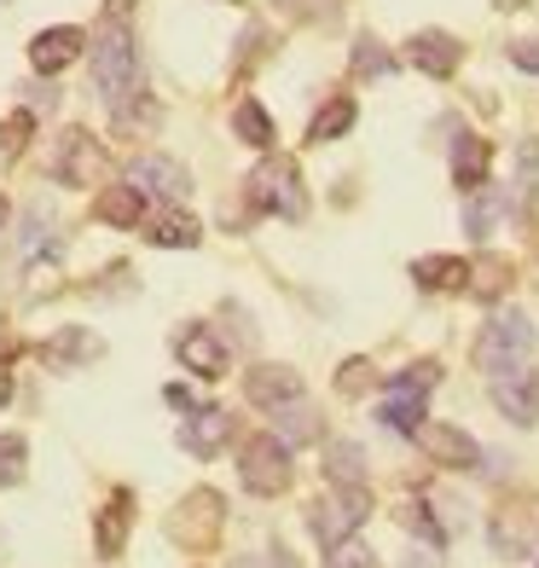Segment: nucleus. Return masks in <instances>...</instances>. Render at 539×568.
I'll return each mask as SVG.
<instances>
[{
    "label": "nucleus",
    "mask_w": 539,
    "mask_h": 568,
    "mask_svg": "<svg viewBox=\"0 0 539 568\" xmlns=\"http://www.w3.org/2000/svg\"><path fill=\"white\" fill-rule=\"evenodd\" d=\"M487 163H494V145H487L481 134H458V145H452V180H458V192H481L487 186Z\"/></svg>",
    "instance_id": "obj_19"
},
{
    "label": "nucleus",
    "mask_w": 539,
    "mask_h": 568,
    "mask_svg": "<svg viewBox=\"0 0 539 568\" xmlns=\"http://www.w3.org/2000/svg\"><path fill=\"white\" fill-rule=\"evenodd\" d=\"M273 418H278V435H285L291 447H302V442H319V412L307 406V400H291V406H278Z\"/></svg>",
    "instance_id": "obj_27"
},
{
    "label": "nucleus",
    "mask_w": 539,
    "mask_h": 568,
    "mask_svg": "<svg viewBox=\"0 0 539 568\" xmlns=\"http://www.w3.org/2000/svg\"><path fill=\"white\" fill-rule=\"evenodd\" d=\"M413 442L424 447V458H429V464H441V470H476V464H481L476 435H465L458 424H435V418H429V424L413 435Z\"/></svg>",
    "instance_id": "obj_9"
},
{
    "label": "nucleus",
    "mask_w": 539,
    "mask_h": 568,
    "mask_svg": "<svg viewBox=\"0 0 539 568\" xmlns=\"http://www.w3.org/2000/svg\"><path fill=\"white\" fill-rule=\"evenodd\" d=\"M99 354H105V343H99L88 325H59L53 337L41 343V359L53 372H75V366H88V359H99Z\"/></svg>",
    "instance_id": "obj_16"
},
{
    "label": "nucleus",
    "mask_w": 539,
    "mask_h": 568,
    "mask_svg": "<svg viewBox=\"0 0 539 568\" xmlns=\"http://www.w3.org/2000/svg\"><path fill=\"white\" fill-rule=\"evenodd\" d=\"M348 128H354V99H348V93H337L330 105H319V116H314V122H307V140L325 145V140H343Z\"/></svg>",
    "instance_id": "obj_26"
},
{
    "label": "nucleus",
    "mask_w": 539,
    "mask_h": 568,
    "mask_svg": "<svg viewBox=\"0 0 539 568\" xmlns=\"http://www.w3.org/2000/svg\"><path fill=\"white\" fill-rule=\"evenodd\" d=\"M435 383H441V366H435V359H418V366H406L389 389H413V395H429Z\"/></svg>",
    "instance_id": "obj_37"
},
{
    "label": "nucleus",
    "mask_w": 539,
    "mask_h": 568,
    "mask_svg": "<svg viewBox=\"0 0 539 568\" xmlns=\"http://www.w3.org/2000/svg\"><path fill=\"white\" fill-rule=\"evenodd\" d=\"M296 464H291V442L285 435H250L238 453V481L250 487L255 499H278L291 487Z\"/></svg>",
    "instance_id": "obj_3"
},
{
    "label": "nucleus",
    "mask_w": 539,
    "mask_h": 568,
    "mask_svg": "<svg viewBox=\"0 0 539 568\" xmlns=\"http://www.w3.org/2000/svg\"><path fill=\"white\" fill-rule=\"evenodd\" d=\"M128 180H134L145 197H163V203H186L192 197V174L180 169L174 158H134Z\"/></svg>",
    "instance_id": "obj_14"
},
{
    "label": "nucleus",
    "mask_w": 539,
    "mask_h": 568,
    "mask_svg": "<svg viewBox=\"0 0 539 568\" xmlns=\"http://www.w3.org/2000/svg\"><path fill=\"white\" fill-rule=\"evenodd\" d=\"M494 7H499V12H517V7H528V0H494Z\"/></svg>",
    "instance_id": "obj_45"
},
{
    "label": "nucleus",
    "mask_w": 539,
    "mask_h": 568,
    "mask_svg": "<svg viewBox=\"0 0 539 568\" xmlns=\"http://www.w3.org/2000/svg\"><path fill=\"white\" fill-rule=\"evenodd\" d=\"M23 464H30V442L23 435H0V494L23 481Z\"/></svg>",
    "instance_id": "obj_30"
},
{
    "label": "nucleus",
    "mask_w": 539,
    "mask_h": 568,
    "mask_svg": "<svg viewBox=\"0 0 539 568\" xmlns=\"http://www.w3.org/2000/svg\"><path fill=\"white\" fill-rule=\"evenodd\" d=\"M226 528V499L215 487H197V494L180 499V516H174V539H186V551H210Z\"/></svg>",
    "instance_id": "obj_7"
},
{
    "label": "nucleus",
    "mask_w": 539,
    "mask_h": 568,
    "mask_svg": "<svg viewBox=\"0 0 539 568\" xmlns=\"http://www.w3.org/2000/svg\"><path fill=\"white\" fill-rule=\"evenodd\" d=\"M151 244H163V250H197V221L192 215H163V221H151V232H145Z\"/></svg>",
    "instance_id": "obj_28"
},
{
    "label": "nucleus",
    "mask_w": 539,
    "mask_h": 568,
    "mask_svg": "<svg viewBox=\"0 0 539 568\" xmlns=\"http://www.w3.org/2000/svg\"><path fill=\"white\" fill-rule=\"evenodd\" d=\"M30 134H35V111H12L7 122H0V158H18L23 145H30Z\"/></svg>",
    "instance_id": "obj_33"
},
{
    "label": "nucleus",
    "mask_w": 539,
    "mask_h": 568,
    "mask_svg": "<svg viewBox=\"0 0 539 568\" xmlns=\"http://www.w3.org/2000/svg\"><path fill=\"white\" fill-rule=\"evenodd\" d=\"M0 400H12V377L7 372H0Z\"/></svg>",
    "instance_id": "obj_46"
},
{
    "label": "nucleus",
    "mask_w": 539,
    "mask_h": 568,
    "mask_svg": "<svg viewBox=\"0 0 539 568\" xmlns=\"http://www.w3.org/2000/svg\"><path fill=\"white\" fill-rule=\"evenodd\" d=\"M105 7H111V18H128V12H134V0H105Z\"/></svg>",
    "instance_id": "obj_44"
},
{
    "label": "nucleus",
    "mask_w": 539,
    "mask_h": 568,
    "mask_svg": "<svg viewBox=\"0 0 539 568\" xmlns=\"http://www.w3.org/2000/svg\"><path fill=\"white\" fill-rule=\"evenodd\" d=\"M406 59H413L424 75H435V82H447V75L465 64V41L447 36V30H418L413 41H406Z\"/></svg>",
    "instance_id": "obj_15"
},
{
    "label": "nucleus",
    "mask_w": 539,
    "mask_h": 568,
    "mask_svg": "<svg viewBox=\"0 0 539 568\" xmlns=\"http://www.w3.org/2000/svg\"><path fill=\"white\" fill-rule=\"evenodd\" d=\"M413 278L424 291H470V262H458V255H424V262H413Z\"/></svg>",
    "instance_id": "obj_21"
},
{
    "label": "nucleus",
    "mask_w": 539,
    "mask_h": 568,
    "mask_svg": "<svg viewBox=\"0 0 539 568\" xmlns=\"http://www.w3.org/2000/svg\"><path fill=\"white\" fill-rule=\"evenodd\" d=\"M533 192H539V145L522 140L517 145V203H522V210L533 203Z\"/></svg>",
    "instance_id": "obj_35"
},
{
    "label": "nucleus",
    "mask_w": 539,
    "mask_h": 568,
    "mask_svg": "<svg viewBox=\"0 0 539 568\" xmlns=\"http://www.w3.org/2000/svg\"><path fill=\"white\" fill-rule=\"evenodd\" d=\"M366 516H372L366 487H337V494L307 505V528H314V539L330 551V546H343V539H354L359 528H366Z\"/></svg>",
    "instance_id": "obj_5"
},
{
    "label": "nucleus",
    "mask_w": 539,
    "mask_h": 568,
    "mask_svg": "<svg viewBox=\"0 0 539 568\" xmlns=\"http://www.w3.org/2000/svg\"><path fill=\"white\" fill-rule=\"evenodd\" d=\"M528 354H533V320H528V314H494V320L481 325V337H476V366H481L487 377L528 366Z\"/></svg>",
    "instance_id": "obj_4"
},
{
    "label": "nucleus",
    "mask_w": 539,
    "mask_h": 568,
    "mask_svg": "<svg viewBox=\"0 0 539 568\" xmlns=\"http://www.w3.org/2000/svg\"><path fill=\"white\" fill-rule=\"evenodd\" d=\"M12 348H18V343L7 337V331H0V372H7V359H12Z\"/></svg>",
    "instance_id": "obj_43"
},
{
    "label": "nucleus",
    "mask_w": 539,
    "mask_h": 568,
    "mask_svg": "<svg viewBox=\"0 0 539 568\" xmlns=\"http://www.w3.org/2000/svg\"><path fill=\"white\" fill-rule=\"evenodd\" d=\"M278 12H291L302 23H319V18H337V0H278Z\"/></svg>",
    "instance_id": "obj_38"
},
{
    "label": "nucleus",
    "mask_w": 539,
    "mask_h": 568,
    "mask_svg": "<svg viewBox=\"0 0 539 568\" xmlns=\"http://www.w3.org/2000/svg\"><path fill=\"white\" fill-rule=\"evenodd\" d=\"M400 523L413 528V534H424L429 546H441V528H435V516H429L424 505H406V510H400Z\"/></svg>",
    "instance_id": "obj_39"
},
{
    "label": "nucleus",
    "mask_w": 539,
    "mask_h": 568,
    "mask_svg": "<svg viewBox=\"0 0 539 568\" xmlns=\"http://www.w3.org/2000/svg\"><path fill=\"white\" fill-rule=\"evenodd\" d=\"M510 278H517V267H510V255H476L470 262V296L481 302H499L510 291Z\"/></svg>",
    "instance_id": "obj_23"
},
{
    "label": "nucleus",
    "mask_w": 539,
    "mask_h": 568,
    "mask_svg": "<svg viewBox=\"0 0 539 568\" xmlns=\"http://www.w3.org/2000/svg\"><path fill=\"white\" fill-rule=\"evenodd\" d=\"M163 400H169V406H180V412H192V406H197V395L186 389V383H169V389H163Z\"/></svg>",
    "instance_id": "obj_42"
},
{
    "label": "nucleus",
    "mask_w": 539,
    "mask_h": 568,
    "mask_svg": "<svg viewBox=\"0 0 539 568\" xmlns=\"http://www.w3.org/2000/svg\"><path fill=\"white\" fill-rule=\"evenodd\" d=\"M494 406H499L517 429H533V424H539V372H533V366L499 372V377H494Z\"/></svg>",
    "instance_id": "obj_11"
},
{
    "label": "nucleus",
    "mask_w": 539,
    "mask_h": 568,
    "mask_svg": "<svg viewBox=\"0 0 539 568\" xmlns=\"http://www.w3.org/2000/svg\"><path fill=\"white\" fill-rule=\"evenodd\" d=\"M174 354H180V366H186V372H197V377H226V366H233V354H226V343L215 337V331L210 325H180L174 331Z\"/></svg>",
    "instance_id": "obj_10"
},
{
    "label": "nucleus",
    "mask_w": 539,
    "mask_h": 568,
    "mask_svg": "<svg viewBox=\"0 0 539 568\" xmlns=\"http://www.w3.org/2000/svg\"><path fill=\"white\" fill-rule=\"evenodd\" d=\"M499 210H510V197H499L494 186L470 192V203H465V232H476V239H481V232L494 226V215H499Z\"/></svg>",
    "instance_id": "obj_29"
},
{
    "label": "nucleus",
    "mask_w": 539,
    "mask_h": 568,
    "mask_svg": "<svg viewBox=\"0 0 539 568\" xmlns=\"http://www.w3.org/2000/svg\"><path fill=\"white\" fill-rule=\"evenodd\" d=\"M226 442H233V412L226 406H192L186 418H180V447L192 458H215Z\"/></svg>",
    "instance_id": "obj_12"
},
{
    "label": "nucleus",
    "mask_w": 539,
    "mask_h": 568,
    "mask_svg": "<svg viewBox=\"0 0 539 568\" xmlns=\"http://www.w3.org/2000/svg\"><path fill=\"white\" fill-rule=\"evenodd\" d=\"M250 210L255 215H278V221H302L307 215V192H302V169L291 158H262L250 169Z\"/></svg>",
    "instance_id": "obj_2"
},
{
    "label": "nucleus",
    "mask_w": 539,
    "mask_h": 568,
    "mask_svg": "<svg viewBox=\"0 0 539 568\" xmlns=\"http://www.w3.org/2000/svg\"><path fill=\"white\" fill-rule=\"evenodd\" d=\"M82 47H88V36L70 30V23H59V30H41V36L30 41V64H35L41 75H59V70H70L75 59H82Z\"/></svg>",
    "instance_id": "obj_18"
},
{
    "label": "nucleus",
    "mask_w": 539,
    "mask_h": 568,
    "mask_svg": "<svg viewBox=\"0 0 539 568\" xmlns=\"http://www.w3.org/2000/svg\"><path fill=\"white\" fill-rule=\"evenodd\" d=\"M233 134L244 145H255V151H273V116L255 105V99H238L233 105Z\"/></svg>",
    "instance_id": "obj_25"
},
{
    "label": "nucleus",
    "mask_w": 539,
    "mask_h": 568,
    "mask_svg": "<svg viewBox=\"0 0 539 568\" xmlns=\"http://www.w3.org/2000/svg\"><path fill=\"white\" fill-rule=\"evenodd\" d=\"M93 88L105 105H122V99L140 93V47L122 30V18H111L105 30L93 36Z\"/></svg>",
    "instance_id": "obj_1"
},
{
    "label": "nucleus",
    "mask_w": 539,
    "mask_h": 568,
    "mask_svg": "<svg viewBox=\"0 0 539 568\" xmlns=\"http://www.w3.org/2000/svg\"><path fill=\"white\" fill-rule=\"evenodd\" d=\"M0 221H7V197H0Z\"/></svg>",
    "instance_id": "obj_47"
},
{
    "label": "nucleus",
    "mask_w": 539,
    "mask_h": 568,
    "mask_svg": "<svg viewBox=\"0 0 539 568\" xmlns=\"http://www.w3.org/2000/svg\"><path fill=\"white\" fill-rule=\"evenodd\" d=\"M325 481L366 487V453H359V442H325Z\"/></svg>",
    "instance_id": "obj_22"
},
{
    "label": "nucleus",
    "mask_w": 539,
    "mask_h": 568,
    "mask_svg": "<svg viewBox=\"0 0 539 568\" xmlns=\"http://www.w3.org/2000/svg\"><path fill=\"white\" fill-rule=\"evenodd\" d=\"M389 70H395V53L377 36H359L354 41V75H389Z\"/></svg>",
    "instance_id": "obj_31"
},
{
    "label": "nucleus",
    "mask_w": 539,
    "mask_h": 568,
    "mask_svg": "<svg viewBox=\"0 0 539 568\" xmlns=\"http://www.w3.org/2000/svg\"><path fill=\"white\" fill-rule=\"evenodd\" d=\"M116 111V134H140V128H157V105L151 99H122V105H111Z\"/></svg>",
    "instance_id": "obj_34"
},
{
    "label": "nucleus",
    "mask_w": 539,
    "mask_h": 568,
    "mask_svg": "<svg viewBox=\"0 0 539 568\" xmlns=\"http://www.w3.org/2000/svg\"><path fill=\"white\" fill-rule=\"evenodd\" d=\"M377 389V366L372 359H343V372H337V395H348V400H359V395H372Z\"/></svg>",
    "instance_id": "obj_32"
},
{
    "label": "nucleus",
    "mask_w": 539,
    "mask_h": 568,
    "mask_svg": "<svg viewBox=\"0 0 539 568\" xmlns=\"http://www.w3.org/2000/svg\"><path fill=\"white\" fill-rule=\"evenodd\" d=\"M128 528H134V494L116 487V494L105 499V510H93V551L99 557H122Z\"/></svg>",
    "instance_id": "obj_17"
},
{
    "label": "nucleus",
    "mask_w": 539,
    "mask_h": 568,
    "mask_svg": "<svg viewBox=\"0 0 539 568\" xmlns=\"http://www.w3.org/2000/svg\"><path fill=\"white\" fill-rule=\"evenodd\" d=\"M238 568H296V557L278 546V551H262V557H250V562H238Z\"/></svg>",
    "instance_id": "obj_41"
},
{
    "label": "nucleus",
    "mask_w": 539,
    "mask_h": 568,
    "mask_svg": "<svg viewBox=\"0 0 539 568\" xmlns=\"http://www.w3.org/2000/svg\"><path fill=\"white\" fill-rule=\"evenodd\" d=\"M244 400L262 406V412H278V406L302 400V377H296L291 366H273V359H262V366L244 372Z\"/></svg>",
    "instance_id": "obj_13"
},
{
    "label": "nucleus",
    "mask_w": 539,
    "mask_h": 568,
    "mask_svg": "<svg viewBox=\"0 0 539 568\" xmlns=\"http://www.w3.org/2000/svg\"><path fill=\"white\" fill-rule=\"evenodd\" d=\"M93 221H105V226H140L145 221V192L128 180V186H105L93 197Z\"/></svg>",
    "instance_id": "obj_20"
},
{
    "label": "nucleus",
    "mask_w": 539,
    "mask_h": 568,
    "mask_svg": "<svg viewBox=\"0 0 539 568\" xmlns=\"http://www.w3.org/2000/svg\"><path fill=\"white\" fill-rule=\"evenodd\" d=\"M510 64L528 70V75H539V36H528V41H510Z\"/></svg>",
    "instance_id": "obj_40"
},
{
    "label": "nucleus",
    "mask_w": 539,
    "mask_h": 568,
    "mask_svg": "<svg viewBox=\"0 0 539 568\" xmlns=\"http://www.w3.org/2000/svg\"><path fill=\"white\" fill-rule=\"evenodd\" d=\"M383 424H389L395 435H418L429 418H424V395H413V389H389L383 395V412H377Z\"/></svg>",
    "instance_id": "obj_24"
},
{
    "label": "nucleus",
    "mask_w": 539,
    "mask_h": 568,
    "mask_svg": "<svg viewBox=\"0 0 539 568\" xmlns=\"http://www.w3.org/2000/svg\"><path fill=\"white\" fill-rule=\"evenodd\" d=\"M99 174H105V145H93L88 128H70L53 151V180L59 186H93Z\"/></svg>",
    "instance_id": "obj_8"
},
{
    "label": "nucleus",
    "mask_w": 539,
    "mask_h": 568,
    "mask_svg": "<svg viewBox=\"0 0 539 568\" xmlns=\"http://www.w3.org/2000/svg\"><path fill=\"white\" fill-rule=\"evenodd\" d=\"M487 539H494L499 557H528L539 546V499L533 494H510L494 510V523H487Z\"/></svg>",
    "instance_id": "obj_6"
},
{
    "label": "nucleus",
    "mask_w": 539,
    "mask_h": 568,
    "mask_svg": "<svg viewBox=\"0 0 539 568\" xmlns=\"http://www.w3.org/2000/svg\"><path fill=\"white\" fill-rule=\"evenodd\" d=\"M325 568H383L372 546H359V539H343V546H330Z\"/></svg>",
    "instance_id": "obj_36"
}]
</instances>
